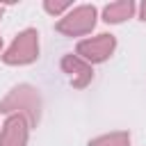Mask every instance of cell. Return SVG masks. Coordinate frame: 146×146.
<instances>
[{
    "instance_id": "6da1fadb",
    "label": "cell",
    "mask_w": 146,
    "mask_h": 146,
    "mask_svg": "<svg viewBox=\"0 0 146 146\" xmlns=\"http://www.w3.org/2000/svg\"><path fill=\"white\" fill-rule=\"evenodd\" d=\"M0 114H18L23 116L30 128L39 123L41 119V96H39V89L32 87V84H16L0 103Z\"/></svg>"
},
{
    "instance_id": "7a4b0ae2",
    "label": "cell",
    "mask_w": 146,
    "mask_h": 146,
    "mask_svg": "<svg viewBox=\"0 0 146 146\" xmlns=\"http://www.w3.org/2000/svg\"><path fill=\"white\" fill-rule=\"evenodd\" d=\"M39 59V32L34 27H27L16 34V39L9 43V48L2 55V62L9 66H23Z\"/></svg>"
},
{
    "instance_id": "3957f363",
    "label": "cell",
    "mask_w": 146,
    "mask_h": 146,
    "mask_svg": "<svg viewBox=\"0 0 146 146\" xmlns=\"http://www.w3.org/2000/svg\"><path fill=\"white\" fill-rule=\"evenodd\" d=\"M96 7L94 5H80V7H73L68 9L55 25V30L59 34H66V36H82V34H89L96 25Z\"/></svg>"
},
{
    "instance_id": "277c9868",
    "label": "cell",
    "mask_w": 146,
    "mask_h": 146,
    "mask_svg": "<svg viewBox=\"0 0 146 146\" xmlns=\"http://www.w3.org/2000/svg\"><path fill=\"white\" fill-rule=\"evenodd\" d=\"M114 48H116V36L103 32V34H96L91 39L80 41L78 48H75V52L87 64H100V62H107L114 55Z\"/></svg>"
},
{
    "instance_id": "5b68a950",
    "label": "cell",
    "mask_w": 146,
    "mask_h": 146,
    "mask_svg": "<svg viewBox=\"0 0 146 146\" xmlns=\"http://www.w3.org/2000/svg\"><path fill=\"white\" fill-rule=\"evenodd\" d=\"M62 71L68 75L73 89H84L91 80H94V68L91 64H87L84 59H80L78 55H64L62 57Z\"/></svg>"
},
{
    "instance_id": "8992f818",
    "label": "cell",
    "mask_w": 146,
    "mask_h": 146,
    "mask_svg": "<svg viewBox=\"0 0 146 146\" xmlns=\"http://www.w3.org/2000/svg\"><path fill=\"white\" fill-rule=\"evenodd\" d=\"M27 132L30 123L23 116L11 114L0 128V146H27Z\"/></svg>"
},
{
    "instance_id": "52a82bcc",
    "label": "cell",
    "mask_w": 146,
    "mask_h": 146,
    "mask_svg": "<svg viewBox=\"0 0 146 146\" xmlns=\"http://www.w3.org/2000/svg\"><path fill=\"white\" fill-rule=\"evenodd\" d=\"M135 11H137V5L132 0H116V2H110V5L103 7V21L116 25V23H123V21L132 18Z\"/></svg>"
},
{
    "instance_id": "ba28073f",
    "label": "cell",
    "mask_w": 146,
    "mask_h": 146,
    "mask_svg": "<svg viewBox=\"0 0 146 146\" xmlns=\"http://www.w3.org/2000/svg\"><path fill=\"white\" fill-rule=\"evenodd\" d=\"M89 146H130V132H125V130L107 132V135L94 137L89 141Z\"/></svg>"
},
{
    "instance_id": "9c48e42d",
    "label": "cell",
    "mask_w": 146,
    "mask_h": 146,
    "mask_svg": "<svg viewBox=\"0 0 146 146\" xmlns=\"http://www.w3.org/2000/svg\"><path fill=\"white\" fill-rule=\"evenodd\" d=\"M43 9H46L50 16H64L68 9H73V5H71V2H66V0H62V2L46 0V2H43Z\"/></svg>"
},
{
    "instance_id": "30bf717a",
    "label": "cell",
    "mask_w": 146,
    "mask_h": 146,
    "mask_svg": "<svg viewBox=\"0 0 146 146\" xmlns=\"http://www.w3.org/2000/svg\"><path fill=\"white\" fill-rule=\"evenodd\" d=\"M137 11H139V18H141V21H146V0L137 7Z\"/></svg>"
},
{
    "instance_id": "8fae6325",
    "label": "cell",
    "mask_w": 146,
    "mask_h": 146,
    "mask_svg": "<svg viewBox=\"0 0 146 146\" xmlns=\"http://www.w3.org/2000/svg\"><path fill=\"white\" fill-rule=\"evenodd\" d=\"M0 50H2V36H0Z\"/></svg>"
},
{
    "instance_id": "7c38bea8",
    "label": "cell",
    "mask_w": 146,
    "mask_h": 146,
    "mask_svg": "<svg viewBox=\"0 0 146 146\" xmlns=\"http://www.w3.org/2000/svg\"><path fill=\"white\" fill-rule=\"evenodd\" d=\"M0 16H2V7H0Z\"/></svg>"
}]
</instances>
